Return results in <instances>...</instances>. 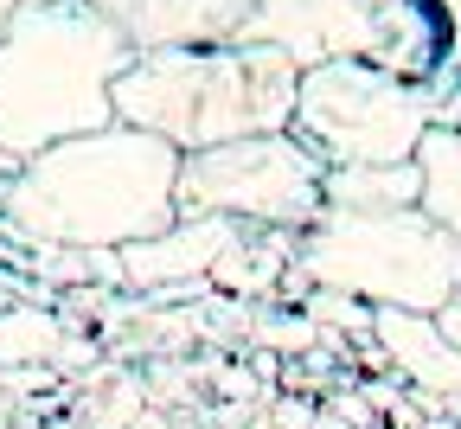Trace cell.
Instances as JSON below:
<instances>
[{
    "label": "cell",
    "instance_id": "ffe728a7",
    "mask_svg": "<svg viewBox=\"0 0 461 429\" xmlns=\"http://www.w3.org/2000/svg\"><path fill=\"white\" fill-rule=\"evenodd\" d=\"M436 327H442V333H448V340L461 346V288H455V301H448V308L436 315Z\"/></svg>",
    "mask_w": 461,
    "mask_h": 429
},
{
    "label": "cell",
    "instance_id": "30bf717a",
    "mask_svg": "<svg viewBox=\"0 0 461 429\" xmlns=\"http://www.w3.org/2000/svg\"><path fill=\"white\" fill-rule=\"evenodd\" d=\"M372 346L417 397H461V346L436 327V315L372 308Z\"/></svg>",
    "mask_w": 461,
    "mask_h": 429
},
{
    "label": "cell",
    "instance_id": "ac0fdd59",
    "mask_svg": "<svg viewBox=\"0 0 461 429\" xmlns=\"http://www.w3.org/2000/svg\"><path fill=\"white\" fill-rule=\"evenodd\" d=\"M333 416H339L346 429H372V423H378V410H372L359 391H339V397H333Z\"/></svg>",
    "mask_w": 461,
    "mask_h": 429
},
{
    "label": "cell",
    "instance_id": "277c9868",
    "mask_svg": "<svg viewBox=\"0 0 461 429\" xmlns=\"http://www.w3.org/2000/svg\"><path fill=\"white\" fill-rule=\"evenodd\" d=\"M295 276L308 288L366 301V308L442 315L461 288V243L423 212H321L295 243Z\"/></svg>",
    "mask_w": 461,
    "mask_h": 429
},
{
    "label": "cell",
    "instance_id": "3957f363",
    "mask_svg": "<svg viewBox=\"0 0 461 429\" xmlns=\"http://www.w3.org/2000/svg\"><path fill=\"white\" fill-rule=\"evenodd\" d=\"M302 71L276 45H186V51H135L115 84V122L160 135L180 154L230 148L250 135H282L295 122Z\"/></svg>",
    "mask_w": 461,
    "mask_h": 429
},
{
    "label": "cell",
    "instance_id": "8fae6325",
    "mask_svg": "<svg viewBox=\"0 0 461 429\" xmlns=\"http://www.w3.org/2000/svg\"><path fill=\"white\" fill-rule=\"evenodd\" d=\"M423 199L417 160L403 167H327V205L333 212H403Z\"/></svg>",
    "mask_w": 461,
    "mask_h": 429
},
{
    "label": "cell",
    "instance_id": "4fadbf2b",
    "mask_svg": "<svg viewBox=\"0 0 461 429\" xmlns=\"http://www.w3.org/2000/svg\"><path fill=\"white\" fill-rule=\"evenodd\" d=\"M58 340H65V315H58V308H32V301H14V308L0 315V372L51 365Z\"/></svg>",
    "mask_w": 461,
    "mask_h": 429
},
{
    "label": "cell",
    "instance_id": "603a6c76",
    "mask_svg": "<svg viewBox=\"0 0 461 429\" xmlns=\"http://www.w3.org/2000/svg\"><path fill=\"white\" fill-rule=\"evenodd\" d=\"M135 429H167V416H160V410H141V423H135Z\"/></svg>",
    "mask_w": 461,
    "mask_h": 429
},
{
    "label": "cell",
    "instance_id": "7c38bea8",
    "mask_svg": "<svg viewBox=\"0 0 461 429\" xmlns=\"http://www.w3.org/2000/svg\"><path fill=\"white\" fill-rule=\"evenodd\" d=\"M417 173H423V212L461 243V129H429L417 148Z\"/></svg>",
    "mask_w": 461,
    "mask_h": 429
},
{
    "label": "cell",
    "instance_id": "7a4b0ae2",
    "mask_svg": "<svg viewBox=\"0 0 461 429\" xmlns=\"http://www.w3.org/2000/svg\"><path fill=\"white\" fill-rule=\"evenodd\" d=\"M135 45L90 0H39L0 26V154L32 160L58 141L115 129V84Z\"/></svg>",
    "mask_w": 461,
    "mask_h": 429
},
{
    "label": "cell",
    "instance_id": "6da1fadb",
    "mask_svg": "<svg viewBox=\"0 0 461 429\" xmlns=\"http://www.w3.org/2000/svg\"><path fill=\"white\" fill-rule=\"evenodd\" d=\"M180 148L148 129H96L14 167L0 187V237L58 251H129L180 218Z\"/></svg>",
    "mask_w": 461,
    "mask_h": 429
},
{
    "label": "cell",
    "instance_id": "cb8c5ba5",
    "mask_svg": "<svg viewBox=\"0 0 461 429\" xmlns=\"http://www.w3.org/2000/svg\"><path fill=\"white\" fill-rule=\"evenodd\" d=\"M14 167H20L14 154H0V187H7V179H14Z\"/></svg>",
    "mask_w": 461,
    "mask_h": 429
},
{
    "label": "cell",
    "instance_id": "52a82bcc",
    "mask_svg": "<svg viewBox=\"0 0 461 429\" xmlns=\"http://www.w3.org/2000/svg\"><path fill=\"white\" fill-rule=\"evenodd\" d=\"M372 7L378 0H257L244 39L276 45L295 71L333 58H372Z\"/></svg>",
    "mask_w": 461,
    "mask_h": 429
},
{
    "label": "cell",
    "instance_id": "5b68a950",
    "mask_svg": "<svg viewBox=\"0 0 461 429\" xmlns=\"http://www.w3.org/2000/svg\"><path fill=\"white\" fill-rule=\"evenodd\" d=\"M436 129V90L391 78L366 58H333L302 71L288 135L314 148L327 167H403Z\"/></svg>",
    "mask_w": 461,
    "mask_h": 429
},
{
    "label": "cell",
    "instance_id": "7402d4cb",
    "mask_svg": "<svg viewBox=\"0 0 461 429\" xmlns=\"http://www.w3.org/2000/svg\"><path fill=\"white\" fill-rule=\"evenodd\" d=\"M20 7H39V0H0V26H7V20H14Z\"/></svg>",
    "mask_w": 461,
    "mask_h": 429
},
{
    "label": "cell",
    "instance_id": "2e32d148",
    "mask_svg": "<svg viewBox=\"0 0 461 429\" xmlns=\"http://www.w3.org/2000/svg\"><path fill=\"white\" fill-rule=\"evenodd\" d=\"M84 365H103V340H96V333H84V327H65V340H58V352H51V372L71 385Z\"/></svg>",
    "mask_w": 461,
    "mask_h": 429
},
{
    "label": "cell",
    "instance_id": "9c48e42d",
    "mask_svg": "<svg viewBox=\"0 0 461 429\" xmlns=\"http://www.w3.org/2000/svg\"><path fill=\"white\" fill-rule=\"evenodd\" d=\"M250 224L238 218H173L160 237L129 243L122 257V288L135 295H167V288H186V282H212L218 257H230L244 243Z\"/></svg>",
    "mask_w": 461,
    "mask_h": 429
},
{
    "label": "cell",
    "instance_id": "9a60e30c",
    "mask_svg": "<svg viewBox=\"0 0 461 429\" xmlns=\"http://www.w3.org/2000/svg\"><path fill=\"white\" fill-rule=\"evenodd\" d=\"M257 340L276 346V352H314L321 346V321H302V315H269L257 321Z\"/></svg>",
    "mask_w": 461,
    "mask_h": 429
},
{
    "label": "cell",
    "instance_id": "e0dca14e",
    "mask_svg": "<svg viewBox=\"0 0 461 429\" xmlns=\"http://www.w3.org/2000/svg\"><path fill=\"white\" fill-rule=\"evenodd\" d=\"M436 20H442V71L436 78H455L461 71V0H436Z\"/></svg>",
    "mask_w": 461,
    "mask_h": 429
},
{
    "label": "cell",
    "instance_id": "5bb4252c",
    "mask_svg": "<svg viewBox=\"0 0 461 429\" xmlns=\"http://www.w3.org/2000/svg\"><path fill=\"white\" fill-rule=\"evenodd\" d=\"M141 410H148V385L122 372V379H109L103 391H90V397L77 404V423H84V429H135Z\"/></svg>",
    "mask_w": 461,
    "mask_h": 429
},
{
    "label": "cell",
    "instance_id": "d6986e66",
    "mask_svg": "<svg viewBox=\"0 0 461 429\" xmlns=\"http://www.w3.org/2000/svg\"><path fill=\"white\" fill-rule=\"evenodd\" d=\"M314 416H321V410L302 404V397H282V404H276V429H314Z\"/></svg>",
    "mask_w": 461,
    "mask_h": 429
},
{
    "label": "cell",
    "instance_id": "ba28073f",
    "mask_svg": "<svg viewBox=\"0 0 461 429\" xmlns=\"http://www.w3.org/2000/svg\"><path fill=\"white\" fill-rule=\"evenodd\" d=\"M135 51H186V45H238L257 0H90Z\"/></svg>",
    "mask_w": 461,
    "mask_h": 429
},
{
    "label": "cell",
    "instance_id": "44dd1931",
    "mask_svg": "<svg viewBox=\"0 0 461 429\" xmlns=\"http://www.w3.org/2000/svg\"><path fill=\"white\" fill-rule=\"evenodd\" d=\"M14 282H20V269H7V263H0V315H7L14 301H20V288H14Z\"/></svg>",
    "mask_w": 461,
    "mask_h": 429
},
{
    "label": "cell",
    "instance_id": "8992f818",
    "mask_svg": "<svg viewBox=\"0 0 461 429\" xmlns=\"http://www.w3.org/2000/svg\"><path fill=\"white\" fill-rule=\"evenodd\" d=\"M327 212V160L295 135H250L180 160V218H238L250 231H308Z\"/></svg>",
    "mask_w": 461,
    "mask_h": 429
}]
</instances>
